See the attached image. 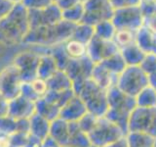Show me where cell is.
Wrapping results in <instances>:
<instances>
[{"mask_svg": "<svg viewBox=\"0 0 156 147\" xmlns=\"http://www.w3.org/2000/svg\"><path fill=\"white\" fill-rule=\"evenodd\" d=\"M128 132H140L156 138V107H140L131 113Z\"/></svg>", "mask_w": 156, "mask_h": 147, "instance_id": "obj_7", "label": "cell"}, {"mask_svg": "<svg viewBox=\"0 0 156 147\" xmlns=\"http://www.w3.org/2000/svg\"><path fill=\"white\" fill-rule=\"evenodd\" d=\"M29 29L28 10L22 3H16L7 16L0 20V42L8 45L23 42Z\"/></svg>", "mask_w": 156, "mask_h": 147, "instance_id": "obj_1", "label": "cell"}, {"mask_svg": "<svg viewBox=\"0 0 156 147\" xmlns=\"http://www.w3.org/2000/svg\"><path fill=\"white\" fill-rule=\"evenodd\" d=\"M58 70V69L56 64V61L54 60V58L50 54L40 56V61H39V66L37 70V77L47 81Z\"/></svg>", "mask_w": 156, "mask_h": 147, "instance_id": "obj_23", "label": "cell"}, {"mask_svg": "<svg viewBox=\"0 0 156 147\" xmlns=\"http://www.w3.org/2000/svg\"><path fill=\"white\" fill-rule=\"evenodd\" d=\"M92 144L86 132L83 131L77 122L69 123V147H90Z\"/></svg>", "mask_w": 156, "mask_h": 147, "instance_id": "obj_19", "label": "cell"}, {"mask_svg": "<svg viewBox=\"0 0 156 147\" xmlns=\"http://www.w3.org/2000/svg\"><path fill=\"white\" fill-rule=\"evenodd\" d=\"M109 2L114 10L131 6H139L140 4V0H109Z\"/></svg>", "mask_w": 156, "mask_h": 147, "instance_id": "obj_34", "label": "cell"}, {"mask_svg": "<svg viewBox=\"0 0 156 147\" xmlns=\"http://www.w3.org/2000/svg\"><path fill=\"white\" fill-rule=\"evenodd\" d=\"M116 86L125 94L136 98L148 86V77L140 66H127L118 76Z\"/></svg>", "mask_w": 156, "mask_h": 147, "instance_id": "obj_6", "label": "cell"}, {"mask_svg": "<svg viewBox=\"0 0 156 147\" xmlns=\"http://www.w3.org/2000/svg\"><path fill=\"white\" fill-rule=\"evenodd\" d=\"M75 28L76 24L62 20L51 26L30 28L23 42L47 47L60 45L72 36Z\"/></svg>", "mask_w": 156, "mask_h": 147, "instance_id": "obj_2", "label": "cell"}, {"mask_svg": "<svg viewBox=\"0 0 156 147\" xmlns=\"http://www.w3.org/2000/svg\"><path fill=\"white\" fill-rule=\"evenodd\" d=\"M15 5L16 3L10 1V0H0V20L7 16Z\"/></svg>", "mask_w": 156, "mask_h": 147, "instance_id": "obj_36", "label": "cell"}, {"mask_svg": "<svg viewBox=\"0 0 156 147\" xmlns=\"http://www.w3.org/2000/svg\"><path fill=\"white\" fill-rule=\"evenodd\" d=\"M128 147H153L155 138L140 132H128L126 135Z\"/></svg>", "mask_w": 156, "mask_h": 147, "instance_id": "obj_26", "label": "cell"}, {"mask_svg": "<svg viewBox=\"0 0 156 147\" xmlns=\"http://www.w3.org/2000/svg\"><path fill=\"white\" fill-rule=\"evenodd\" d=\"M93 36H94V27L80 23L76 24V28L71 37L88 45Z\"/></svg>", "mask_w": 156, "mask_h": 147, "instance_id": "obj_30", "label": "cell"}, {"mask_svg": "<svg viewBox=\"0 0 156 147\" xmlns=\"http://www.w3.org/2000/svg\"><path fill=\"white\" fill-rule=\"evenodd\" d=\"M136 103L140 107H156V89L149 85L145 87L136 96Z\"/></svg>", "mask_w": 156, "mask_h": 147, "instance_id": "obj_27", "label": "cell"}, {"mask_svg": "<svg viewBox=\"0 0 156 147\" xmlns=\"http://www.w3.org/2000/svg\"><path fill=\"white\" fill-rule=\"evenodd\" d=\"M23 80L19 69L11 65L0 72V93L11 101L22 94Z\"/></svg>", "mask_w": 156, "mask_h": 147, "instance_id": "obj_10", "label": "cell"}, {"mask_svg": "<svg viewBox=\"0 0 156 147\" xmlns=\"http://www.w3.org/2000/svg\"><path fill=\"white\" fill-rule=\"evenodd\" d=\"M91 78L100 87L104 88L105 90H108L110 87L116 85L118 76L111 73L109 70H107L102 64L98 63L95 64L94 68H93Z\"/></svg>", "mask_w": 156, "mask_h": 147, "instance_id": "obj_17", "label": "cell"}, {"mask_svg": "<svg viewBox=\"0 0 156 147\" xmlns=\"http://www.w3.org/2000/svg\"><path fill=\"white\" fill-rule=\"evenodd\" d=\"M10 1H12L14 3H21L22 2V0H10Z\"/></svg>", "mask_w": 156, "mask_h": 147, "instance_id": "obj_43", "label": "cell"}, {"mask_svg": "<svg viewBox=\"0 0 156 147\" xmlns=\"http://www.w3.org/2000/svg\"><path fill=\"white\" fill-rule=\"evenodd\" d=\"M120 53L127 66H140L146 54L136 42L121 49Z\"/></svg>", "mask_w": 156, "mask_h": 147, "instance_id": "obj_20", "label": "cell"}, {"mask_svg": "<svg viewBox=\"0 0 156 147\" xmlns=\"http://www.w3.org/2000/svg\"><path fill=\"white\" fill-rule=\"evenodd\" d=\"M87 134L91 144L96 147H105L127 135L118 126L105 117L98 118L94 126Z\"/></svg>", "mask_w": 156, "mask_h": 147, "instance_id": "obj_5", "label": "cell"}, {"mask_svg": "<svg viewBox=\"0 0 156 147\" xmlns=\"http://www.w3.org/2000/svg\"><path fill=\"white\" fill-rule=\"evenodd\" d=\"M66 55L69 59H80L87 56V44L70 37L62 43Z\"/></svg>", "mask_w": 156, "mask_h": 147, "instance_id": "obj_24", "label": "cell"}, {"mask_svg": "<svg viewBox=\"0 0 156 147\" xmlns=\"http://www.w3.org/2000/svg\"><path fill=\"white\" fill-rule=\"evenodd\" d=\"M62 20V9L55 2L45 8L28 10V21L30 28L51 26Z\"/></svg>", "mask_w": 156, "mask_h": 147, "instance_id": "obj_11", "label": "cell"}, {"mask_svg": "<svg viewBox=\"0 0 156 147\" xmlns=\"http://www.w3.org/2000/svg\"><path fill=\"white\" fill-rule=\"evenodd\" d=\"M79 1H80V2H82V3H83V2H85V1H86V0H79Z\"/></svg>", "mask_w": 156, "mask_h": 147, "instance_id": "obj_44", "label": "cell"}, {"mask_svg": "<svg viewBox=\"0 0 156 147\" xmlns=\"http://www.w3.org/2000/svg\"><path fill=\"white\" fill-rule=\"evenodd\" d=\"M66 147H69V146H66Z\"/></svg>", "mask_w": 156, "mask_h": 147, "instance_id": "obj_48", "label": "cell"}, {"mask_svg": "<svg viewBox=\"0 0 156 147\" xmlns=\"http://www.w3.org/2000/svg\"><path fill=\"white\" fill-rule=\"evenodd\" d=\"M147 77H148V85L156 89V72L150 74V75H147Z\"/></svg>", "mask_w": 156, "mask_h": 147, "instance_id": "obj_41", "label": "cell"}, {"mask_svg": "<svg viewBox=\"0 0 156 147\" xmlns=\"http://www.w3.org/2000/svg\"><path fill=\"white\" fill-rule=\"evenodd\" d=\"M85 104L76 94L67 101L66 104L61 109L60 118L68 123L78 122L81 118L87 114Z\"/></svg>", "mask_w": 156, "mask_h": 147, "instance_id": "obj_16", "label": "cell"}, {"mask_svg": "<svg viewBox=\"0 0 156 147\" xmlns=\"http://www.w3.org/2000/svg\"><path fill=\"white\" fill-rule=\"evenodd\" d=\"M116 28L111 21H105L94 26V36L104 40H112Z\"/></svg>", "mask_w": 156, "mask_h": 147, "instance_id": "obj_29", "label": "cell"}, {"mask_svg": "<svg viewBox=\"0 0 156 147\" xmlns=\"http://www.w3.org/2000/svg\"><path fill=\"white\" fill-rule=\"evenodd\" d=\"M27 9H41L54 3L53 0H22L21 2Z\"/></svg>", "mask_w": 156, "mask_h": 147, "instance_id": "obj_33", "label": "cell"}, {"mask_svg": "<svg viewBox=\"0 0 156 147\" xmlns=\"http://www.w3.org/2000/svg\"><path fill=\"white\" fill-rule=\"evenodd\" d=\"M94 66L95 64L88 56L80 59H70L63 72L69 77L73 85L91 77Z\"/></svg>", "mask_w": 156, "mask_h": 147, "instance_id": "obj_14", "label": "cell"}, {"mask_svg": "<svg viewBox=\"0 0 156 147\" xmlns=\"http://www.w3.org/2000/svg\"><path fill=\"white\" fill-rule=\"evenodd\" d=\"M0 147H12L11 136L0 134Z\"/></svg>", "mask_w": 156, "mask_h": 147, "instance_id": "obj_39", "label": "cell"}, {"mask_svg": "<svg viewBox=\"0 0 156 147\" xmlns=\"http://www.w3.org/2000/svg\"><path fill=\"white\" fill-rule=\"evenodd\" d=\"M35 113V103L27 99L22 94L15 98V99L9 101L8 116L15 120L30 119Z\"/></svg>", "mask_w": 156, "mask_h": 147, "instance_id": "obj_15", "label": "cell"}, {"mask_svg": "<svg viewBox=\"0 0 156 147\" xmlns=\"http://www.w3.org/2000/svg\"><path fill=\"white\" fill-rule=\"evenodd\" d=\"M107 103L108 109L105 117L128 134L129 118L136 106V98L125 94L115 85L107 90Z\"/></svg>", "mask_w": 156, "mask_h": 147, "instance_id": "obj_4", "label": "cell"}, {"mask_svg": "<svg viewBox=\"0 0 156 147\" xmlns=\"http://www.w3.org/2000/svg\"><path fill=\"white\" fill-rule=\"evenodd\" d=\"M90 147H96V146H94V145H91Z\"/></svg>", "mask_w": 156, "mask_h": 147, "instance_id": "obj_46", "label": "cell"}, {"mask_svg": "<svg viewBox=\"0 0 156 147\" xmlns=\"http://www.w3.org/2000/svg\"><path fill=\"white\" fill-rule=\"evenodd\" d=\"M136 43L145 53L156 54V34L144 27L138 32Z\"/></svg>", "mask_w": 156, "mask_h": 147, "instance_id": "obj_22", "label": "cell"}, {"mask_svg": "<svg viewBox=\"0 0 156 147\" xmlns=\"http://www.w3.org/2000/svg\"><path fill=\"white\" fill-rule=\"evenodd\" d=\"M72 89L85 104L88 113L97 118L105 116L108 109L107 90L100 87L91 77L73 83Z\"/></svg>", "mask_w": 156, "mask_h": 147, "instance_id": "obj_3", "label": "cell"}, {"mask_svg": "<svg viewBox=\"0 0 156 147\" xmlns=\"http://www.w3.org/2000/svg\"><path fill=\"white\" fill-rule=\"evenodd\" d=\"M53 139H55L62 147H66L68 145L69 139V123L62 120V118L51 122L50 125V134Z\"/></svg>", "mask_w": 156, "mask_h": 147, "instance_id": "obj_18", "label": "cell"}, {"mask_svg": "<svg viewBox=\"0 0 156 147\" xmlns=\"http://www.w3.org/2000/svg\"><path fill=\"white\" fill-rule=\"evenodd\" d=\"M47 81L48 89L53 91H65L68 89H72V81L66 74L58 70L54 75L49 77Z\"/></svg>", "mask_w": 156, "mask_h": 147, "instance_id": "obj_21", "label": "cell"}, {"mask_svg": "<svg viewBox=\"0 0 156 147\" xmlns=\"http://www.w3.org/2000/svg\"><path fill=\"white\" fill-rule=\"evenodd\" d=\"M84 5V16L81 23L94 27L97 24L111 21L114 14L109 0H86Z\"/></svg>", "mask_w": 156, "mask_h": 147, "instance_id": "obj_8", "label": "cell"}, {"mask_svg": "<svg viewBox=\"0 0 156 147\" xmlns=\"http://www.w3.org/2000/svg\"><path fill=\"white\" fill-rule=\"evenodd\" d=\"M140 67L146 75L156 72V54L146 53L144 60L140 64Z\"/></svg>", "mask_w": 156, "mask_h": 147, "instance_id": "obj_32", "label": "cell"}, {"mask_svg": "<svg viewBox=\"0 0 156 147\" xmlns=\"http://www.w3.org/2000/svg\"><path fill=\"white\" fill-rule=\"evenodd\" d=\"M101 64H102L107 70H109L111 73L115 74L117 76H119L120 74L123 72L124 69L127 67L120 51L118 53L114 54V55L110 56L109 58H107L106 60L101 62Z\"/></svg>", "mask_w": 156, "mask_h": 147, "instance_id": "obj_28", "label": "cell"}, {"mask_svg": "<svg viewBox=\"0 0 156 147\" xmlns=\"http://www.w3.org/2000/svg\"><path fill=\"white\" fill-rule=\"evenodd\" d=\"M41 147H62V146L58 144L55 139H53L50 135H48L46 138L42 141Z\"/></svg>", "mask_w": 156, "mask_h": 147, "instance_id": "obj_38", "label": "cell"}, {"mask_svg": "<svg viewBox=\"0 0 156 147\" xmlns=\"http://www.w3.org/2000/svg\"><path fill=\"white\" fill-rule=\"evenodd\" d=\"M153 147H156V138H155V142H154V146Z\"/></svg>", "mask_w": 156, "mask_h": 147, "instance_id": "obj_45", "label": "cell"}, {"mask_svg": "<svg viewBox=\"0 0 156 147\" xmlns=\"http://www.w3.org/2000/svg\"><path fill=\"white\" fill-rule=\"evenodd\" d=\"M105 147H128V143H127V138L126 136L122 137V138L116 140L114 142H112V143L106 145Z\"/></svg>", "mask_w": 156, "mask_h": 147, "instance_id": "obj_40", "label": "cell"}, {"mask_svg": "<svg viewBox=\"0 0 156 147\" xmlns=\"http://www.w3.org/2000/svg\"><path fill=\"white\" fill-rule=\"evenodd\" d=\"M116 29H131L138 32L144 26V15L139 6L115 9L111 20Z\"/></svg>", "mask_w": 156, "mask_h": 147, "instance_id": "obj_9", "label": "cell"}, {"mask_svg": "<svg viewBox=\"0 0 156 147\" xmlns=\"http://www.w3.org/2000/svg\"><path fill=\"white\" fill-rule=\"evenodd\" d=\"M144 28L156 34V12L144 16Z\"/></svg>", "mask_w": 156, "mask_h": 147, "instance_id": "obj_35", "label": "cell"}, {"mask_svg": "<svg viewBox=\"0 0 156 147\" xmlns=\"http://www.w3.org/2000/svg\"><path fill=\"white\" fill-rule=\"evenodd\" d=\"M119 51L113 40H104L95 36L87 45V56L94 64L105 61Z\"/></svg>", "mask_w": 156, "mask_h": 147, "instance_id": "obj_12", "label": "cell"}, {"mask_svg": "<svg viewBox=\"0 0 156 147\" xmlns=\"http://www.w3.org/2000/svg\"><path fill=\"white\" fill-rule=\"evenodd\" d=\"M84 16V5L82 2L77 3L69 9L62 11V19L72 24H80Z\"/></svg>", "mask_w": 156, "mask_h": 147, "instance_id": "obj_31", "label": "cell"}, {"mask_svg": "<svg viewBox=\"0 0 156 147\" xmlns=\"http://www.w3.org/2000/svg\"><path fill=\"white\" fill-rule=\"evenodd\" d=\"M140 6L148 7V6H156V0H140Z\"/></svg>", "mask_w": 156, "mask_h": 147, "instance_id": "obj_42", "label": "cell"}, {"mask_svg": "<svg viewBox=\"0 0 156 147\" xmlns=\"http://www.w3.org/2000/svg\"><path fill=\"white\" fill-rule=\"evenodd\" d=\"M138 32L131 31V29H123V28L116 29L112 40L114 41L117 47L119 48V50H121V49L136 42Z\"/></svg>", "mask_w": 156, "mask_h": 147, "instance_id": "obj_25", "label": "cell"}, {"mask_svg": "<svg viewBox=\"0 0 156 147\" xmlns=\"http://www.w3.org/2000/svg\"><path fill=\"white\" fill-rule=\"evenodd\" d=\"M79 2V0H57L55 3L62 9V11H65V10L71 8Z\"/></svg>", "mask_w": 156, "mask_h": 147, "instance_id": "obj_37", "label": "cell"}, {"mask_svg": "<svg viewBox=\"0 0 156 147\" xmlns=\"http://www.w3.org/2000/svg\"><path fill=\"white\" fill-rule=\"evenodd\" d=\"M53 1H54V2H56V1H57V0H53Z\"/></svg>", "mask_w": 156, "mask_h": 147, "instance_id": "obj_47", "label": "cell"}, {"mask_svg": "<svg viewBox=\"0 0 156 147\" xmlns=\"http://www.w3.org/2000/svg\"><path fill=\"white\" fill-rule=\"evenodd\" d=\"M39 61L40 55L31 52L22 53L15 59L14 65L19 69L23 82H30L37 78Z\"/></svg>", "mask_w": 156, "mask_h": 147, "instance_id": "obj_13", "label": "cell"}]
</instances>
